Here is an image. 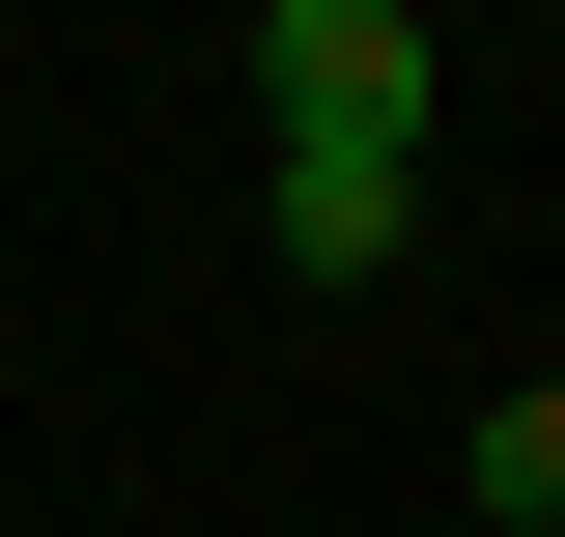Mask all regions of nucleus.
Instances as JSON below:
<instances>
[{
	"label": "nucleus",
	"mask_w": 565,
	"mask_h": 537,
	"mask_svg": "<svg viewBox=\"0 0 565 537\" xmlns=\"http://www.w3.org/2000/svg\"><path fill=\"white\" fill-rule=\"evenodd\" d=\"M537 397H565V368H537Z\"/></svg>",
	"instance_id": "4"
},
{
	"label": "nucleus",
	"mask_w": 565,
	"mask_h": 537,
	"mask_svg": "<svg viewBox=\"0 0 565 537\" xmlns=\"http://www.w3.org/2000/svg\"><path fill=\"white\" fill-rule=\"evenodd\" d=\"M282 255L311 283H396V141H282Z\"/></svg>",
	"instance_id": "2"
},
{
	"label": "nucleus",
	"mask_w": 565,
	"mask_h": 537,
	"mask_svg": "<svg viewBox=\"0 0 565 537\" xmlns=\"http://www.w3.org/2000/svg\"><path fill=\"white\" fill-rule=\"evenodd\" d=\"M481 509H509V537H565V397H481Z\"/></svg>",
	"instance_id": "3"
},
{
	"label": "nucleus",
	"mask_w": 565,
	"mask_h": 537,
	"mask_svg": "<svg viewBox=\"0 0 565 537\" xmlns=\"http://www.w3.org/2000/svg\"><path fill=\"white\" fill-rule=\"evenodd\" d=\"M255 85H282V141H424V0H282Z\"/></svg>",
	"instance_id": "1"
}]
</instances>
